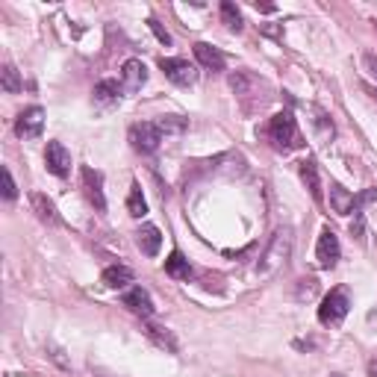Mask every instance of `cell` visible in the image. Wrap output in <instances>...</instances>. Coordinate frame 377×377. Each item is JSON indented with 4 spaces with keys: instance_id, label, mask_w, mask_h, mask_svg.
<instances>
[{
    "instance_id": "6da1fadb",
    "label": "cell",
    "mask_w": 377,
    "mask_h": 377,
    "mask_svg": "<svg viewBox=\"0 0 377 377\" xmlns=\"http://www.w3.org/2000/svg\"><path fill=\"white\" fill-rule=\"evenodd\" d=\"M289 254H292V227H280L278 233L271 236L266 254H262L259 266H257V274H259V278H268V274H274L280 266H286Z\"/></svg>"
},
{
    "instance_id": "7a4b0ae2",
    "label": "cell",
    "mask_w": 377,
    "mask_h": 377,
    "mask_svg": "<svg viewBox=\"0 0 377 377\" xmlns=\"http://www.w3.org/2000/svg\"><path fill=\"white\" fill-rule=\"evenodd\" d=\"M268 136H271V142L278 150H292L300 145V133H298V124H295V115L292 112H278V115L271 118L268 124Z\"/></svg>"
},
{
    "instance_id": "3957f363",
    "label": "cell",
    "mask_w": 377,
    "mask_h": 377,
    "mask_svg": "<svg viewBox=\"0 0 377 377\" xmlns=\"http://www.w3.org/2000/svg\"><path fill=\"white\" fill-rule=\"evenodd\" d=\"M348 310H351L348 289L336 286V289H330V292L324 295V300H321V307H319V321H321V324H339V321H345Z\"/></svg>"
},
{
    "instance_id": "277c9868",
    "label": "cell",
    "mask_w": 377,
    "mask_h": 377,
    "mask_svg": "<svg viewBox=\"0 0 377 377\" xmlns=\"http://www.w3.org/2000/svg\"><path fill=\"white\" fill-rule=\"evenodd\" d=\"M159 68H162V74H166L171 83H177V86H195L198 83V68L188 59L162 56L159 59Z\"/></svg>"
},
{
    "instance_id": "5b68a950",
    "label": "cell",
    "mask_w": 377,
    "mask_h": 377,
    "mask_svg": "<svg viewBox=\"0 0 377 377\" xmlns=\"http://www.w3.org/2000/svg\"><path fill=\"white\" fill-rule=\"evenodd\" d=\"M159 142H162V133L157 124L142 121V124H133L130 127V145H133V150H139V154H154Z\"/></svg>"
},
{
    "instance_id": "8992f818",
    "label": "cell",
    "mask_w": 377,
    "mask_h": 377,
    "mask_svg": "<svg viewBox=\"0 0 377 377\" xmlns=\"http://www.w3.org/2000/svg\"><path fill=\"white\" fill-rule=\"evenodd\" d=\"M42 130H45V109L42 106L24 109L15 121V133L21 136V139H39Z\"/></svg>"
},
{
    "instance_id": "52a82bcc",
    "label": "cell",
    "mask_w": 377,
    "mask_h": 377,
    "mask_svg": "<svg viewBox=\"0 0 377 377\" xmlns=\"http://www.w3.org/2000/svg\"><path fill=\"white\" fill-rule=\"evenodd\" d=\"M45 166L54 177H68L71 174V154L62 142H47L45 147Z\"/></svg>"
},
{
    "instance_id": "ba28073f",
    "label": "cell",
    "mask_w": 377,
    "mask_h": 377,
    "mask_svg": "<svg viewBox=\"0 0 377 377\" xmlns=\"http://www.w3.org/2000/svg\"><path fill=\"white\" fill-rule=\"evenodd\" d=\"M339 257H342V248H339V239L330 227H324L321 236H319V248H316V259L321 268H333Z\"/></svg>"
},
{
    "instance_id": "9c48e42d",
    "label": "cell",
    "mask_w": 377,
    "mask_h": 377,
    "mask_svg": "<svg viewBox=\"0 0 377 377\" xmlns=\"http://www.w3.org/2000/svg\"><path fill=\"white\" fill-rule=\"evenodd\" d=\"M83 188H86V198L92 200V207L97 212L106 209V198H104V174L97 168H83Z\"/></svg>"
},
{
    "instance_id": "30bf717a",
    "label": "cell",
    "mask_w": 377,
    "mask_h": 377,
    "mask_svg": "<svg viewBox=\"0 0 377 377\" xmlns=\"http://www.w3.org/2000/svg\"><path fill=\"white\" fill-rule=\"evenodd\" d=\"M121 83H124V89H127L130 95H133V92H139L142 86L147 83V68H145V62H142V59H127V62H124V68H121Z\"/></svg>"
},
{
    "instance_id": "8fae6325",
    "label": "cell",
    "mask_w": 377,
    "mask_h": 377,
    "mask_svg": "<svg viewBox=\"0 0 377 377\" xmlns=\"http://www.w3.org/2000/svg\"><path fill=\"white\" fill-rule=\"evenodd\" d=\"M124 307H127L130 312H136V316H142V319L154 316V300H150V295L142 286H133L130 292H124Z\"/></svg>"
},
{
    "instance_id": "7c38bea8",
    "label": "cell",
    "mask_w": 377,
    "mask_h": 377,
    "mask_svg": "<svg viewBox=\"0 0 377 377\" xmlns=\"http://www.w3.org/2000/svg\"><path fill=\"white\" fill-rule=\"evenodd\" d=\"M195 56H198V62L204 65L207 71H224V65H227V59H224V54L218 47H212V45H207V42H198L195 45Z\"/></svg>"
},
{
    "instance_id": "4fadbf2b",
    "label": "cell",
    "mask_w": 377,
    "mask_h": 377,
    "mask_svg": "<svg viewBox=\"0 0 377 377\" xmlns=\"http://www.w3.org/2000/svg\"><path fill=\"white\" fill-rule=\"evenodd\" d=\"M136 242H139V250L145 257H157L162 248V233L154 224H145V227H139V233H136Z\"/></svg>"
},
{
    "instance_id": "5bb4252c",
    "label": "cell",
    "mask_w": 377,
    "mask_h": 377,
    "mask_svg": "<svg viewBox=\"0 0 377 377\" xmlns=\"http://www.w3.org/2000/svg\"><path fill=\"white\" fill-rule=\"evenodd\" d=\"M330 207L339 216H348V212H357V198L348 192L345 186L339 183H330Z\"/></svg>"
},
{
    "instance_id": "9a60e30c",
    "label": "cell",
    "mask_w": 377,
    "mask_h": 377,
    "mask_svg": "<svg viewBox=\"0 0 377 377\" xmlns=\"http://www.w3.org/2000/svg\"><path fill=\"white\" fill-rule=\"evenodd\" d=\"M30 204H33V209H35V216H39L45 224H59L56 207H54V200H50L47 195H42V192H33V195H30Z\"/></svg>"
},
{
    "instance_id": "2e32d148",
    "label": "cell",
    "mask_w": 377,
    "mask_h": 377,
    "mask_svg": "<svg viewBox=\"0 0 377 377\" xmlns=\"http://www.w3.org/2000/svg\"><path fill=\"white\" fill-rule=\"evenodd\" d=\"M121 97V86L115 80H104L95 86V104L97 106H115Z\"/></svg>"
},
{
    "instance_id": "e0dca14e",
    "label": "cell",
    "mask_w": 377,
    "mask_h": 377,
    "mask_svg": "<svg viewBox=\"0 0 377 377\" xmlns=\"http://www.w3.org/2000/svg\"><path fill=\"white\" fill-rule=\"evenodd\" d=\"M100 283L106 289H124L127 283H133V271L127 266H109L104 271V278H100Z\"/></svg>"
},
{
    "instance_id": "ac0fdd59",
    "label": "cell",
    "mask_w": 377,
    "mask_h": 377,
    "mask_svg": "<svg viewBox=\"0 0 377 377\" xmlns=\"http://www.w3.org/2000/svg\"><path fill=\"white\" fill-rule=\"evenodd\" d=\"M300 180H304V186L310 188V195L316 198V200H321V180H319V168H316V162L312 159H304L300 162Z\"/></svg>"
},
{
    "instance_id": "d6986e66",
    "label": "cell",
    "mask_w": 377,
    "mask_h": 377,
    "mask_svg": "<svg viewBox=\"0 0 377 377\" xmlns=\"http://www.w3.org/2000/svg\"><path fill=\"white\" fill-rule=\"evenodd\" d=\"M166 271L171 274V278H177V280H188V274H192V268H188V259L180 254V250H174V254L166 259Z\"/></svg>"
},
{
    "instance_id": "ffe728a7",
    "label": "cell",
    "mask_w": 377,
    "mask_h": 377,
    "mask_svg": "<svg viewBox=\"0 0 377 377\" xmlns=\"http://www.w3.org/2000/svg\"><path fill=\"white\" fill-rule=\"evenodd\" d=\"M127 212L133 218H142L145 212H147V200H145V195H142V186L139 183H133L130 186V195H127Z\"/></svg>"
},
{
    "instance_id": "44dd1931",
    "label": "cell",
    "mask_w": 377,
    "mask_h": 377,
    "mask_svg": "<svg viewBox=\"0 0 377 377\" xmlns=\"http://www.w3.org/2000/svg\"><path fill=\"white\" fill-rule=\"evenodd\" d=\"M221 18H224V24H227V30H233V33L242 30V12H239L236 3H230V0L221 3Z\"/></svg>"
},
{
    "instance_id": "7402d4cb",
    "label": "cell",
    "mask_w": 377,
    "mask_h": 377,
    "mask_svg": "<svg viewBox=\"0 0 377 377\" xmlns=\"http://www.w3.org/2000/svg\"><path fill=\"white\" fill-rule=\"evenodd\" d=\"M147 336L154 339V342L159 345V348H168V351H177V342H174V336L166 330V328H157V324H147Z\"/></svg>"
},
{
    "instance_id": "603a6c76",
    "label": "cell",
    "mask_w": 377,
    "mask_h": 377,
    "mask_svg": "<svg viewBox=\"0 0 377 377\" xmlns=\"http://www.w3.org/2000/svg\"><path fill=\"white\" fill-rule=\"evenodd\" d=\"M157 127L162 136H180V133H186V121L180 115H166L162 121H157Z\"/></svg>"
},
{
    "instance_id": "cb8c5ba5",
    "label": "cell",
    "mask_w": 377,
    "mask_h": 377,
    "mask_svg": "<svg viewBox=\"0 0 377 377\" xmlns=\"http://www.w3.org/2000/svg\"><path fill=\"white\" fill-rule=\"evenodd\" d=\"M0 86H3V92H9V95L21 92V77L12 65H3V71H0Z\"/></svg>"
},
{
    "instance_id": "d4e9b609",
    "label": "cell",
    "mask_w": 377,
    "mask_h": 377,
    "mask_svg": "<svg viewBox=\"0 0 377 377\" xmlns=\"http://www.w3.org/2000/svg\"><path fill=\"white\" fill-rule=\"evenodd\" d=\"M316 289H319V283L312 280V278H304V280H298V300H304V298H312L316 295Z\"/></svg>"
},
{
    "instance_id": "484cf974",
    "label": "cell",
    "mask_w": 377,
    "mask_h": 377,
    "mask_svg": "<svg viewBox=\"0 0 377 377\" xmlns=\"http://www.w3.org/2000/svg\"><path fill=\"white\" fill-rule=\"evenodd\" d=\"M147 27L154 30V35H157V39H159L162 45H171V35H168V30L162 27V24H159L157 18H147Z\"/></svg>"
},
{
    "instance_id": "4316f807",
    "label": "cell",
    "mask_w": 377,
    "mask_h": 377,
    "mask_svg": "<svg viewBox=\"0 0 377 377\" xmlns=\"http://www.w3.org/2000/svg\"><path fill=\"white\" fill-rule=\"evenodd\" d=\"M316 127H319V136H321V139H330V136H333V124L328 121V115H324V112H319Z\"/></svg>"
},
{
    "instance_id": "83f0119b",
    "label": "cell",
    "mask_w": 377,
    "mask_h": 377,
    "mask_svg": "<svg viewBox=\"0 0 377 377\" xmlns=\"http://www.w3.org/2000/svg\"><path fill=\"white\" fill-rule=\"evenodd\" d=\"M15 195H18V188H15V180H12L9 168H3V198H6V200H15Z\"/></svg>"
},
{
    "instance_id": "f1b7e54d",
    "label": "cell",
    "mask_w": 377,
    "mask_h": 377,
    "mask_svg": "<svg viewBox=\"0 0 377 377\" xmlns=\"http://www.w3.org/2000/svg\"><path fill=\"white\" fill-rule=\"evenodd\" d=\"M362 65H366V68H369V74L377 80V56H374V54H366V56H362Z\"/></svg>"
},
{
    "instance_id": "f546056e",
    "label": "cell",
    "mask_w": 377,
    "mask_h": 377,
    "mask_svg": "<svg viewBox=\"0 0 377 377\" xmlns=\"http://www.w3.org/2000/svg\"><path fill=\"white\" fill-rule=\"evenodd\" d=\"M369 377H377V354L369 360Z\"/></svg>"
},
{
    "instance_id": "4dcf8cb0",
    "label": "cell",
    "mask_w": 377,
    "mask_h": 377,
    "mask_svg": "<svg viewBox=\"0 0 377 377\" xmlns=\"http://www.w3.org/2000/svg\"><path fill=\"white\" fill-rule=\"evenodd\" d=\"M257 9H259V12H274V6H271V3H257Z\"/></svg>"
},
{
    "instance_id": "1f68e13d",
    "label": "cell",
    "mask_w": 377,
    "mask_h": 377,
    "mask_svg": "<svg viewBox=\"0 0 377 377\" xmlns=\"http://www.w3.org/2000/svg\"><path fill=\"white\" fill-rule=\"evenodd\" d=\"M333 377H339V374H333Z\"/></svg>"
}]
</instances>
